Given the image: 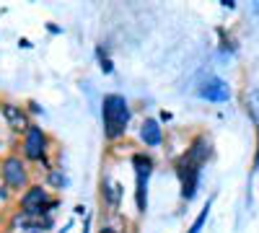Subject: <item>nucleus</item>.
<instances>
[{
    "label": "nucleus",
    "instance_id": "nucleus-1",
    "mask_svg": "<svg viewBox=\"0 0 259 233\" xmlns=\"http://www.w3.org/2000/svg\"><path fill=\"white\" fill-rule=\"evenodd\" d=\"M101 119H104V137L114 143L127 132L130 124V104L119 94H106L101 101Z\"/></svg>",
    "mask_w": 259,
    "mask_h": 233
},
{
    "label": "nucleus",
    "instance_id": "nucleus-2",
    "mask_svg": "<svg viewBox=\"0 0 259 233\" xmlns=\"http://www.w3.org/2000/svg\"><path fill=\"white\" fill-rule=\"evenodd\" d=\"M133 166H135V205H138V213H145V207H148V179L153 174V158L145 156V153H135Z\"/></svg>",
    "mask_w": 259,
    "mask_h": 233
},
{
    "label": "nucleus",
    "instance_id": "nucleus-3",
    "mask_svg": "<svg viewBox=\"0 0 259 233\" xmlns=\"http://www.w3.org/2000/svg\"><path fill=\"white\" fill-rule=\"evenodd\" d=\"M47 151H50L47 132L39 124H31L24 132V140H21V153L26 161H47Z\"/></svg>",
    "mask_w": 259,
    "mask_h": 233
},
{
    "label": "nucleus",
    "instance_id": "nucleus-4",
    "mask_svg": "<svg viewBox=\"0 0 259 233\" xmlns=\"http://www.w3.org/2000/svg\"><path fill=\"white\" fill-rule=\"evenodd\" d=\"M0 176L11 189H29V168L21 156H6L0 161Z\"/></svg>",
    "mask_w": 259,
    "mask_h": 233
},
{
    "label": "nucleus",
    "instance_id": "nucleus-5",
    "mask_svg": "<svg viewBox=\"0 0 259 233\" xmlns=\"http://www.w3.org/2000/svg\"><path fill=\"white\" fill-rule=\"evenodd\" d=\"M177 176H179V181H182V200H192L194 195H197V187H200V171L202 168L200 166H192V163H187L184 158H179L177 161Z\"/></svg>",
    "mask_w": 259,
    "mask_h": 233
},
{
    "label": "nucleus",
    "instance_id": "nucleus-6",
    "mask_svg": "<svg viewBox=\"0 0 259 233\" xmlns=\"http://www.w3.org/2000/svg\"><path fill=\"white\" fill-rule=\"evenodd\" d=\"M187 163H192V166H205L210 158H212V143H210V137L207 135H197L192 140V145L184 151V156H182Z\"/></svg>",
    "mask_w": 259,
    "mask_h": 233
},
{
    "label": "nucleus",
    "instance_id": "nucleus-7",
    "mask_svg": "<svg viewBox=\"0 0 259 233\" xmlns=\"http://www.w3.org/2000/svg\"><path fill=\"white\" fill-rule=\"evenodd\" d=\"M197 96L205 99V101H218V104H223V101L231 99V88H228V83H226L223 78L210 75L207 80H202L200 86H197Z\"/></svg>",
    "mask_w": 259,
    "mask_h": 233
},
{
    "label": "nucleus",
    "instance_id": "nucleus-8",
    "mask_svg": "<svg viewBox=\"0 0 259 233\" xmlns=\"http://www.w3.org/2000/svg\"><path fill=\"white\" fill-rule=\"evenodd\" d=\"M0 112H3V117H6V122H8V127H13V130H29L31 127V122H29V114H26V109H21V107H16V104H11V101H6V104H0Z\"/></svg>",
    "mask_w": 259,
    "mask_h": 233
},
{
    "label": "nucleus",
    "instance_id": "nucleus-9",
    "mask_svg": "<svg viewBox=\"0 0 259 233\" xmlns=\"http://www.w3.org/2000/svg\"><path fill=\"white\" fill-rule=\"evenodd\" d=\"M140 143L148 145V148H158L163 143V130H161V124L153 117L143 119V124H140Z\"/></svg>",
    "mask_w": 259,
    "mask_h": 233
},
{
    "label": "nucleus",
    "instance_id": "nucleus-10",
    "mask_svg": "<svg viewBox=\"0 0 259 233\" xmlns=\"http://www.w3.org/2000/svg\"><path fill=\"white\" fill-rule=\"evenodd\" d=\"M101 197H104V202L109 205V207H117L119 200H122V187L119 184H112L109 179H104L101 181Z\"/></svg>",
    "mask_w": 259,
    "mask_h": 233
},
{
    "label": "nucleus",
    "instance_id": "nucleus-11",
    "mask_svg": "<svg viewBox=\"0 0 259 233\" xmlns=\"http://www.w3.org/2000/svg\"><path fill=\"white\" fill-rule=\"evenodd\" d=\"M246 112H249V117L259 124V86H256L254 91H249V96H246Z\"/></svg>",
    "mask_w": 259,
    "mask_h": 233
},
{
    "label": "nucleus",
    "instance_id": "nucleus-12",
    "mask_svg": "<svg viewBox=\"0 0 259 233\" xmlns=\"http://www.w3.org/2000/svg\"><path fill=\"white\" fill-rule=\"evenodd\" d=\"M210 205H212V200H207V202H205V207L200 210L197 220L192 223V228H189L187 233H200V230H202V225H205V220H207V215H210Z\"/></svg>",
    "mask_w": 259,
    "mask_h": 233
},
{
    "label": "nucleus",
    "instance_id": "nucleus-13",
    "mask_svg": "<svg viewBox=\"0 0 259 233\" xmlns=\"http://www.w3.org/2000/svg\"><path fill=\"white\" fill-rule=\"evenodd\" d=\"M50 184L57 187V189H62L65 184H68V179H65V174L57 171V168H50Z\"/></svg>",
    "mask_w": 259,
    "mask_h": 233
},
{
    "label": "nucleus",
    "instance_id": "nucleus-14",
    "mask_svg": "<svg viewBox=\"0 0 259 233\" xmlns=\"http://www.w3.org/2000/svg\"><path fill=\"white\" fill-rule=\"evenodd\" d=\"M96 55H99V62H101V70H104V73H112V60L104 55V50H101V47L96 50Z\"/></svg>",
    "mask_w": 259,
    "mask_h": 233
},
{
    "label": "nucleus",
    "instance_id": "nucleus-15",
    "mask_svg": "<svg viewBox=\"0 0 259 233\" xmlns=\"http://www.w3.org/2000/svg\"><path fill=\"white\" fill-rule=\"evenodd\" d=\"M256 132H259V124H256ZM259 168V145H256V158H254V171Z\"/></svg>",
    "mask_w": 259,
    "mask_h": 233
},
{
    "label": "nucleus",
    "instance_id": "nucleus-16",
    "mask_svg": "<svg viewBox=\"0 0 259 233\" xmlns=\"http://www.w3.org/2000/svg\"><path fill=\"white\" fill-rule=\"evenodd\" d=\"M99 233H119V230H117V228H112V225H106V228H101Z\"/></svg>",
    "mask_w": 259,
    "mask_h": 233
},
{
    "label": "nucleus",
    "instance_id": "nucleus-17",
    "mask_svg": "<svg viewBox=\"0 0 259 233\" xmlns=\"http://www.w3.org/2000/svg\"><path fill=\"white\" fill-rule=\"evenodd\" d=\"M83 233H89V220H85V225H83Z\"/></svg>",
    "mask_w": 259,
    "mask_h": 233
},
{
    "label": "nucleus",
    "instance_id": "nucleus-18",
    "mask_svg": "<svg viewBox=\"0 0 259 233\" xmlns=\"http://www.w3.org/2000/svg\"><path fill=\"white\" fill-rule=\"evenodd\" d=\"M29 233H45V230H29Z\"/></svg>",
    "mask_w": 259,
    "mask_h": 233
}]
</instances>
